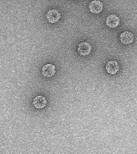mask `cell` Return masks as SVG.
Segmentation results:
<instances>
[{
	"label": "cell",
	"instance_id": "6da1fadb",
	"mask_svg": "<svg viewBox=\"0 0 137 154\" xmlns=\"http://www.w3.org/2000/svg\"><path fill=\"white\" fill-rule=\"evenodd\" d=\"M61 17V14L57 9L50 10L46 14L47 20L50 23H55L59 20Z\"/></svg>",
	"mask_w": 137,
	"mask_h": 154
},
{
	"label": "cell",
	"instance_id": "7a4b0ae2",
	"mask_svg": "<svg viewBox=\"0 0 137 154\" xmlns=\"http://www.w3.org/2000/svg\"><path fill=\"white\" fill-rule=\"evenodd\" d=\"M92 50V46L87 42H83L78 46V53L82 56H86L90 54Z\"/></svg>",
	"mask_w": 137,
	"mask_h": 154
},
{
	"label": "cell",
	"instance_id": "3957f363",
	"mask_svg": "<svg viewBox=\"0 0 137 154\" xmlns=\"http://www.w3.org/2000/svg\"><path fill=\"white\" fill-rule=\"evenodd\" d=\"M105 23L108 27L111 28H115L120 24V19L116 14H111L107 17Z\"/></svg>",
	"mask_w": 137,
	"mask_h": 154
},
{
	"label": "cell",
	"instance_id": "277c9868",
	"mask_svg": "<svg viewBox=\"0 0 137 154\" xmlns=\"http://www.w3.org/2000/svg\"><path fill=\"white\" fill-rule=\"evenodd\" d=\"M134 35L132 32L126 31L120 35V41L123 44L127 45L133 43L134 41Z\"/></svg>",
	"mask_w": 137,
	"mask_h": 154
},
{
	"label": "cell",
	"instance_id": "5b68a950",
	"mask_svg": "<svg viewBox=\"0 0 137 154\" xmlns=\"http://www.w3.org/2000/svg\"><path fill=\"white\" fill-rule=\"evenodd\" d=\"M103 8V5L102 2L98 1H92L89 5L90 11L93 14H99L102 11Z\"/></svg>",
	"mask_w": 137,
	"mask_h": 154
},
{
	"label": "cell",
	"instance_id": "8992f818",
	"mask_svg": "<svg viewBox=\"0 0 137 154\" xmlns=\"http://www.w3.org/2000/svg\"><path fill=\"white\" fill-rule=\"evenodd\" d=\"M105 69L107 72L109 74H116L120 69L118 63L115 61H109L106 65Z\"/></svg>",
	"mask_w": 137,
	"mask_h": 154
},
{
	"label": "cell",
	"instance_id": "52a82bcc",
	"mask_svg": "<svg viewBox=\"0 0 137 154\" xmlns=\"http://www.w3.org/2000/svg\"><path fill=\"white\" fill-rule=\"evenodd\" d=\"M42 74L44 77H51L55 75L56 70L54 65L47 64L43 66L42 68Z\"/></svg>",
	"mask_w": 137,
	"mask_h": 154
},
{
	"label": "cell",
	"instance_id": "ba28073f",
	"mask_svg": "<svg viewBox=\"0 0 137 154\" xmlns=\"http://www.w3.org/2000/svg\"><path fill=\"white\" fill-rule=\"evenodd\" d=\"M47 101L46 99L43 96H36L33 100V103L35 108L37 109H42L46 106Z\"/></svg>",
	"mask_w": 137,
	"mask_h": 154
}]
</instances>
